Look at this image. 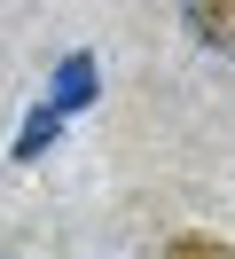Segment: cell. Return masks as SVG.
Here are the masks:
<instances>
[{
  "instance_id": "1",
  "label": "cell",
  "mask_w": 235,
  "mask_h": 259,
  "mask_svg": "<svg viewBox=\"0 0 235 259\" xmlns=\"http://www.w3.org/2000/svg\"><path fill=\"white\" fill-rule=\"evenodd\" d=\"M180 8H188V32H196L204 48L235 55V0H180Z\"/></svg>"
},
{
  "instance_id": "2",
  "label": "cell",
  "mask_w": 235,
  "mask_h": 259,
  "mask_svg": "<svg viewBox=\"0 0 235 259\" xmlns=\"http://www.w3.org/2000/svg\"><path fill=\"white\" fill-rule=\"evenodd\" d=\"M78 102H94V63H86V55H71V63H63L55 71V102H47V110H78Z\"/></svg>"
},
{
  "instance_id": "3",
  "label": "cell",
  "mask_w": 235,
  "mask_h": 259,
  "mask_svg": "<svg viewBox=\"0 0 235 259\" xmlns=\"http://www.w3.org/2000/svg\"><path fill=\"white\" fill-rule=\"evenodd\" d=\"M165 259H235V251H227L219 236H172V251H165Z\"/></svg>"
}]
</instances>
